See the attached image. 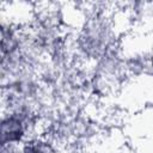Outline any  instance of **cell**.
I'll return each mask as SVG.
<instances>
[{
    "label": "cell",
    "mask_w": 153,
    "mask_h": 153,
    "mask_svg": "<svg viewBox=\"0 0 153 153\" xmlns=\"http://www.w3.org/2000/svg\"><path fill=\"white\" fill-rule=\"evenodd\" d=\"M74 47L78 56L94 62L116 51L115 25L104 10H97L86 16L75 37Z\"/></svg>",
    "instance_id": "6da1fadb"
}]
</instances>
